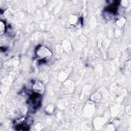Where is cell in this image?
<instances>
[{
	"label": "cell",
	"mask_w": 131,
	"mask_h": 131,
	"mask_svg": "<svg viewBox=\"0 0 131 131\" xmlns=\"http://www.w3.org/2000/svg\"><path fill=\"white\" fill-rule=\"evenodd\" d=\"M41 97L40 95L36 93L32 94L29 100V104L30 106L33 107V110H36L40 105Z\"/></svg>",
	"instance_id": "1"
},
{
	"label": "cell",
	"mask_w": 131,
	"mask_h": 131,
	"mask_svg": "<svg viewBox=\"0 0 131 131\" xmlns=\"http://www.w3.org/2000/svg\"><path fill=\"white\" fill-rule=\"evenodd\" d=\"M5 29H6V27H5V25L4 23L2 21H1V23H0V32H1V34L5 32Z\"/></svg>",
	"instance_id": "3"
},
{
	"label": "cell",
	"mask_w": 131,
	"mask_h": 131,
	"mask_svg": "<svg viewBox=\"0 0 131 131\" xmlns=\"http://www.w3.org/2000/svg\"><path fill=\"white\" fill-rule=\"evenodd\" d=\"M118 5V2L117 1H115L113 4H112L111 5L108 6L107 9L110 12H111L112 13H113L115 14L117 11Z\"/></svg>",
	"instance_id": "2"
}]
</instances>
